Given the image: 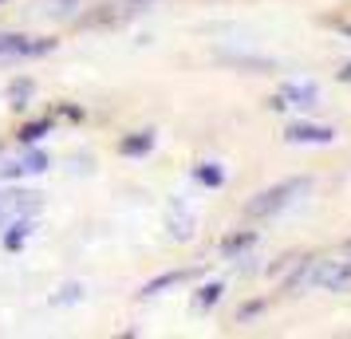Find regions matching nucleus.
<instances>
[{
    "label": "nucleus",
    "mask_w": 351,
    "mask_h": 339,
    "mask_svg": "<svg viewBox=\"0 0 351 339\" xmlns=\"http://www.w3.org/2000/svg\"><path fill=\"white\" fill-rule=\"evenodd\" d=\"M308 190H312V178H288V181H276V186H269V190H261V194H253L249 201H245V221H269V217H280L285 210H292L300 197H308Z\"/></svg>",
    "instance_id": "f257e3e1"
},
{
    "label": "nucleus",
    "mask_w": 351,
    "mask_h": 339,
    "mask_svg": "<svg viewBox=\"0 0 351 339\" xmlns=\"http://www.w3.org/2000/svg\"><path fill=\"white\" fill-rule=\"evenodd\" d=\"M56 51V36H24V32H0V64H16V60H40Z\"/></svg>",
    "instance_id": "f03ea898"
},
{
    "label": "nucleus",
    "mask_w": 351,
    "mask_h": 339,
    "mask_svg": "<svg viewBox=\"0 0 351 339\" xmlns=\"http://www.w3.org/2000/svg\"><path fill=\"white\" fill-rule=\"evenodd\" d=\"M316 107H319V87L312 79L285 83V87L269 99V111H316Z\"/></svg>",
    "instance_id": "7ed1b4c3"
},
{
    "label": "nucleus",
    "mask_w": 351,
    "mask_h": 339,
    "mask_svg": "<svg viewBox=\"0 0 351 339\" xmlns=\"http://www.w3.org/2000/svg\"><path fill=\"white\" fill-rule=\"evenodd\" d=\"M312 284H316V288H324V292L351 288V257L319 260V264H312Z\"/></svg>",
    "instance_id": "20e7f679"
},
{
    "label": "nucleus",
    "mask_w": 351,
    "mask_h": 339,
    "mask_svg": "<svg viewBox=\"0 0 351 339\" xmlns=\"http://www.w3.org/2000/svg\"><path fill=\"white\" fill-rule=\"evenodd\" d=\"M288 146H332L335 142V130L324 127V123H304V118H292L280 134Z\"/></svg>",
    "instance_id": "39448f33"
},
{
    "label": "nucleus",
    "mask_w": 351,
    "mask_h": 339,
    "mask_svg": "<svg viewBox=\"0 0 351 339\" xmlns=\"http://www.w3.org/2000/svg\"><path fill=\"white\" fill-rule=\"evenodd\" d=\"M40 210H44V194H36V190H4L0 194L4 221H12V217H36Z\"/></svg>",
    "instance_id": "423d86ee"
},
{
    "label": "nucleus",
    "mask_w": 351,
    "mask_h": 339,
    "mask_svg": "<svg viewBox=\"0 0 351 339\" xmlns=\"http://www.w3.org/2000/svg\"><path fill=\"white\" fill-rule=\"evenodd\" d=\"M213 60L225 67H237V71H256V75H269V71H276V60L272 55H256V51H233V48H217L213 51Z\"/></svg>",
    "instance_id": "0eeeda50"
},
{
    "label": "nucleus",
    "mask_w": 351,
    "mask_h": 339,
    "mask_svg": "<svg viewBox=\"0 0 351 339\" xmlns=\"http://www.w3.org/2000/svg\"><path fill=\"white\" fill-rule=\"evenodd\" d=\"M166 229H170V237H174V241H193V237H197V213H193L182 197H170Z\"/></svg>",
    "instance_id": "6e6552de"
},
{
    "label": "nucleus",
    "mask_w": 351,
    "mask_h": 339,
    "mask_svg": "<svg viewBox=\"0 0 351 339\" xmlns=\"http://www.w3.org/2000/svg\"><path fill=\"white\" fill-rule=\"evenodd\" d=\"M36 229H40V225H36V217H12V221H4V225H0V241H4L8 253H20V249L36 237Z\"/></svg>",
    "instance_id": "1a4fd4ad"
},
{
    "label": "nucleus",
    "mask_w": 351,
    "mask_h": 339,
    "mask_svg": "<svg viewBox=\"0 0 351 339\" xmlns=\"http://www.w3.org/2000/svg\"><path fill=\"white\" fill-rule=\"evenodd\" d=\"M154 142H158V134L150 127L134 130V134H123V138H119V154H123V158H146V154L154 150Z\"/></svg>",
    "instance_id": "9d476101"
},
{
    "label": "nucleus",
    "mask_w": 351,
    "mask_h": 339,
    "mask_svg": "<svg viewBox=\"0 0 351 339\" xmlns=\"http://www.w3.org/2000/svg\"><path fill=\"white\" fill-rule=\"evenodd\" d=\"M186 280H193L190 268H174V273H162V276H154V280H146L138 296H143V300H150V296H162V292L178 288V284H186Z\"/></svg>",
    "instance_id": "9b49d317"
},
{
    "label": "nucleus",
    "mask_w": 351,
    "mask_h": 339,
    "mask_svg": "<svg viewBox=\"0 0 351 339\" xmlns=\"http://www.w3.org/2000/svg\"><path fill=\"white\" fill-rule=\"evenodd\" d=\"M51 127H56V114H40V118H32V123H24V127L16 130V142H20V146L44 142V138L51 134Z\"/></svg>",
    "instance_id": "f8f14e48"
},
{
    "label": "nucleus",
    "mask_w": 351,
    "mask_h": 339,
    "mask_svg": "<svg viewBox=\"0 0 351 339\" xmlns=\"http://www.w3.org/2000/svg\"><path fill=\"white\" fill-rule=\"evenodd\" d=\"M190 178L197 181V186H206V190H221L225 181H229V174H225L221 162H197L190 170Z\"/></svg>",
    "instance_id": "ddd939ff"
},
{
    "label": "nucleus",
    "mask_w": 351,
    "mask_h": 339,
    "mask_svg": "<svg viewBox=\"0 0 351 339\" xmlns=\"http://www.w3.org/2000/svg\"><path fill=\"white\" fill-rule=\"evenodd\" d=\"M16 162H20V174H24V178H36V174H44V170L51 166V158H48L44 146H28L24 158H16Z\"/></svg>",
    "instance_id": "4468645a"
},
{
    "label": "nucleus",
    "mask_w": 351,
    "mask_h": 339,
    "mask_svg": "<svg viewBox=\"0 0 351 339\" xmlns=\"http://www.w3.org/2000/svg\"><path fill=\"white\" fill-rule=\"evenodd\" d=\"M256 244V229H241V233H229V237H221V257H241L245 249H253Z\"/></svg>",
    "instance_id": "2eb2a0df"
},
{
    "label": "nucleus",
    "mask_w": 351,
    "mask_h": 339,
    "mask_svg": "<svg viewBox=\"0 0 351 339\" xmlns=\"http://www.w3.org/2000/svg\"><path fill=\"white\" fill-rule=\"evenodd\" d=\"M32 95H36V83L32 79H12V83H8V103H12V111H24Z\"/></svg>",
    "instance_id": "dca6fc26"
},
{
    "label": "nucleus",
    "mask_w": 351,
    "mask_h": 339,
    "mask_svg": "<svg viewBox=\"0 0 351 339\" xmlns=\"http://www.w3.org/2000/svg\"><path fill=\"white\" fill-rule=\"evenodd\" d=\"M221 296H225V280H209V284H202V288H197V296H193V307L209 312V307L217 304Z\"/></svg>",
    "instance_id": "f3484780"
},
{
    "label": "nucleus",
    "mask_w": 351,
    "mask_h": 339,
    "mask_svg": "<svg viewBox=\"0 0 351 339\" xmlns=\"http://www.w3.org/2000/svg\"><path fill=\"white\" fill-rule=\"evenodd\" d=\"M80 300H83V284L80 280H71V284H60V288H56V296H51L48 304L64 307V304H80Z\"/></svg>",
    "instance_id": "a211bd4d"
},
{
    "label": "nucleus",
    "mask_w": 351,
    "mask_h": 339,
    "mask_svg": "<svg viewBox=\"0 0 351 339\" xmlns=\"http://www.w3.org/2000/svg\"><path fill=\"white\" fill-rule=\"evenodd\" d=\"M75 12H80V0H51V8H48V16H56V20H67Z\"/></svg>",
    "instance_id": "6ab92c4d"
},
{
    "label": "nucleus",
    "mask_w": 351,
    "mask_h": 339,
    "mask_svg": "<svg viewBox=\"0 0 351 339\" xmlns=\"http://www.w3.org/2000/svg\"><path fill=\"white\" fill-rule=\"evenodd\" d=\"M265 304H269V300H249V304H241L237 307V320H253V316H261Z\"/></svg>",
    "instance_id": "aec40b11"
},
{
    "label": "nucleus",
    "mask_w": 351,
    "mask_h": 339,
    "mask_svg": "<svg viewBox=\"0 0 351 339\" xmlns=\"http://www.w3.org/2000/svg\"><path fill=\"white\" fill-rule=\"evenodd\" d=\"M60 114H64V118H71V123H80V118H83V111H80V107H67V103L60 107Z\"/></svg>",
    "instance_id": "412c9836"
},
{
    "label": "nucleus",
    "mask_w": 351,
    "mask_h": 339,
    "mask_svg": "<svg viewBox=\"0 0 351 339\" xmlns=\"http://www.w3.org/2000/svg\"><path fill=\"white\" fill-rule=\"evenodd\" d=\"M335 79H339V83H351V64L339 67V71H335Z\"/></svg>",
    "instance_id": "4be33fe9"
},
{
    "label": "nucleus",
    "mask_w": 351,
    "mask_h": 339,
    "mask_svg": "<svg viewBox=\"0 0 351 339\" xmlns=\"http://www.w3.org/2000/svg\"><path fill=\"white\" fill-rule=\"evenodd\" d=\"M339 32H343V36H348V40H351V20H348V24H343V28H339Z\"/></svg>",
    "instance_id": "5701e85b"
},
{
    "label": "nucleus",
    "mask_w": 351,
    "mask_h": 339,
    "mask_svg": "<svg viewBox=\"0 0 351 339\" xmlns=\"http://www.w3.org/2000/svg\"><path fill=\"white\" fill-rule=\"evenodd\" d=\"M0 225H4V213H0Z\"/></svg>",
    "instance_id": "b1692460"
},
{
    "label": "nucleus",
    "mask_w": 351,
    "mask_h": 339,
    "mask_svg": "<svg viewBox=\"0 0 351 339\" xmlns=\"http://www.w3.org/2000/svg\"><path fill=\"white\" fill-rule=\"evenodd\" d=\"M0 4H4V0H0Z\"/></svg>",
    "instance_id": "393cba45"
},
{
    "label": "nucleus",
    "mask_w": 351,
    "mask_h": 339,
    "mask_svg": "<svg viewBox=\"0 0 351 339\" xmlns=\"http://www.w3.org/2000/svg\"><path fill=\"white\" fill-rule=\"evenodd\" d=\"M130 4H134V0H130Z\"/></svg>",
    "instance_id": "a878e982"
}]
</instances>
